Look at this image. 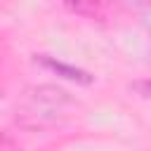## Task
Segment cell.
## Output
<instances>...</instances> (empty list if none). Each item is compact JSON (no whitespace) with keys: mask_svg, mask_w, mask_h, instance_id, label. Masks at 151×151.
<instances>
[{"mask_svg":"<svg viewBox=\"0 0 151 151\" xmlns=\"http://www.w3.org/2000/svg\"><path fill=\"white\" fill-rule=\"evenodd\" d=\"M66 104H68V97L59 87H38L24 101V116H28L33 125L54 123Z\"/></svg>","mask_w":151,"mask_h":151,"instance_id":"cell-1","label":"cell"},{"mask_svg":"<svg viewBox=\"0 0 151 151\" xmlns=\"http://www.w3.org/2000/svg\"><path fill=\"white\" fill-rule=\"evenodd\" d=\"M123 5H127V7H132V9H146V12H151V0H120Z\"/></svg>","mask_w":151,"mask_h":151,"instance_id":"cell-2","label":"cell"},{"mask_svg":"<svg viewBox=\"0 0 151 151\" xmlns=\"http://www.w3.org/2000/svg\"><path fill=\"white\" fill-rule=\"evenodd\" d=\"M132 87H134L142 97H149V99H151V83H134Z\"/></svg>","mask_w":151,"mask_h":151,"instance_id":"cell-3","label":"cell"}]
</instances>
